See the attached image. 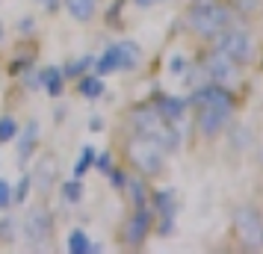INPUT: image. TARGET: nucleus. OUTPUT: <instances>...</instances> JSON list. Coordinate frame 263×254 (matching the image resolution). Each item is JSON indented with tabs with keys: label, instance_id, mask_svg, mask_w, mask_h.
<instances>
[{
	"label": "nucleus",
	"instance_id": "27",
	"mask_svg": "<svg viewBox=\"0 0 263 254\" xmlns=\"http://www.w3.org/2000/svg\"><path fill=\"white\" fill-rule=\"evenodd\" d=\"M124 3H127V0H116V3L109 6V12H107L109 24H119V15H121V9H124Z\"/></svg>",
	"mask_w": 263,
	"mask_h": 254
},
{
	"label": "nucleus",
	"instance_id": "8",
	"mask_svg": "<svg viewBox=\"0 0 263 254\" xmlns=\"http://www.w3.org/2000/svg\"><path fill=\"white\" fill-rule=\"evenodd\" d=\"M130 127L136 136H157L163 127V115L157 112L154 104H139L130 109Z\"/></svg>",
	"mask_w": 263,
	"mask_h": 254
},
{
	"label": "nucleus",
	"instance_id": "9",
	"mask_svg": "<svg viewBox=\"0 0 263 254\" xmlns=\"http://www.w3.org/2000/svg\"><path fill=\"white\" fill-rule=\"evenodd\" d=\"M195 121H198L201 136L213 139V136H219V130L225 127L228 121H231V112H228V109H219V107H210V104H198V115H195Z\"/></svg>",
	"mask_w": 263,
	"mask_h": 254
},
{
	"label": "nucleus",
	"instance_id": "25",
	"mask_svg": "<svg viewBox=\"0 0 263 254\" xmlns=\"http://www.w3.org/2000/svg\"><path fill=\"white\" fill-rule=\"evenodd\" d=\"M0 240H15V219L12 216L0 219Z\"/></svg>",
	"mask_w": 263,
	"mask_h": 254
},
{
	"label": "nucleus",
	"instance_id": "17",
	"mask_svg": "<svg viewBox=\"0 0 263 254\" xmlns=\"http://www.w3.org/2000/svg\"><path fill=\"white\" fill-rule=\"evenodd\" d=\"M77 80H80V83H77V92H80V95L83 97H89V101H95V97H101L104 95V80H101V77H77Z\"/></svg>",
	"mask_w": 263,
	"mask_h": 254
},
{
	"label": "nucleus",
	"instance_id": "20",
	"mask_svg": "<svg viewBox=\"0 0 263 254\" xmlns=\"http://www.w3.org/2000/svg\"><path fill=\"white\" fill-rule=\"evenodd\" d=\"M133 195V204L136 207H148V192H145V178H127L124 183Z\"/></svg>",
	"mask_w": 263,
	"mask_h": 254
},
{
	"label": "nucleus",
	"instance_id": "26",
	"mask_svg": "<svg viewBox=\"0 0 263 254\" xmlns=\"http://www.w3.org/2000/svg\"><path fill=\"white\" fill-rule=\"evenodd\" d=\"M9 204H12V186H9V181L0 178V210H6Z\"/></svg>",
	"mask_w": 263,
	"mask_h": 254
},
{
	"label": "nucleus",
	"instance_id": "22",
	"mask_svg": "<svg viewBox=\"0 0 263 254\" xmlns=\"http://www.w3.org/2000/svg\"><path fill=\"white\" fill-rule=\"evenodd\" d=\"M92 163H95V148L86 145L83 151H80L77 163H74V178H80V181H83V174H86L89 169H92Z\"/></svg>",
	"mask_w": 263,
	"mask_h": 254
},
{
	"label": "nucleus",
	"instance_id": "4",
	"mask_svg": "<svg viewBox=\"0 0 263 254\" xmlns=\"http://www.w3.org/2000/svg\"><path fill=\"white\" fill-rule=\"evenodd\" d=\"M216 48L228 53L234 62H251L254 60V38H251L249 30H234V27H225V30H219L216 33Z\"/></svg>",
	"mask_w": 263,
	"mask_h": 254
},
{
	"label": "nucleus",
	"instance_id": "12",
	"mask_svg": "<svg viewBox=\"0 0 263 254\" xmlns=\"http://www.w3.org/2000/svg\"><path fill=\"white\" fill-rule=\"evenodd\" d=\"M39 86L50 97H60L62 89H65V74H62V68H45V71H39Z\"/></svg>",
	"mask_w": 263,
	"mask_h": 254
},
{
	"label": "nucleus",
	"instance_id": "11",
	"mask_svg": "<svg viewBox=\"0 0 263 254\" xmlns=\"http://www.w3.org/2000/svg\"><path fill=\"white\" fill-rule=\"evenodd\" d=\"M154 107H157V112L163 115V121H175V124H178V121H180V115L186 112V101H183V97L163 95V97H160V101L154 104Z\"/></svg>",
	"mask_w": 263,
	"mask_h": 254
},
{
	"label": "nucleus",
	"instance_id": "21",
	"mask_svg": "<svg viewBox=\"0 0 263 254\" xmlns=\"http://www.w3.org/2000/svg\"><path fill=\"white\" fill-rule=\"evenodd\" d=\"M92 62H95V56H80V60H71L65 68H62V74L71 80V77H83L89 68H92Z\"/></svg>",
	"mask_w": 263,
	"mask_h": 254
},
{
	"label": "nucleus",
	"instance_id": "31",
	"mask_svg": "<svg viewBox=\"0 0 263 254\" xmlns=\"http://www.w3.org/2000/svg\"><path fill=\"white\" fill-rule=\"evenodd\" d=\"M24 86H27V89H42V86H39V74H27Z\"/></svg>",
	"mask_w": 263,
	"mask_h": 254
},
{
	"label": "nucleus",
	"instance_id": "18",
	"mask_svg": "<svg viewBox=\"0 0 263 254\" xmlns=\"http://www.w3.org/2000/svg\"><path fill=\"white\" fill-rule=\"evenodd\" d=\"M80 198H83V183H80V178H71V181L62 183V201L65 204H80Z\"/></svg>",
	"mask_w": 263,
	"mask_h": 254
},
{
	"label": "nucleus",
	"instance_id": "6",
	"mask_svg": "<svg viewBox=\"0 0 263 254\" xmlns=\"http://www.w3.org/2000/svg\"><path fill=\"white\" fill-rule=\"evenodd\" d=\"M53 219H50L48 207H30V213H27L24 219V237L27 242H30V248H45V242L50 240V230H53V225H50Z\"/></svg>",
	"mask_w": 263,
	"mask_h": 254
},
{
	"label": "nucleus",
	"instance_id": "38",
	"mask_svg": "<svg viewBox=\"0 0 263 254\" xmlns=\"http://www.w3.org/2000/svg\"><path fill=\"white\" fill-rule=\"evenodd\" d=\"M0 38H3V24H0Z\"/></svg>",
	"mask_w": 263,
	"mask_h": 254
},
{
	"label": "nucleus",
	"instance_id": "7",
	"mask_svg": "<svg viewBox=\"0 0 263 254\" xmlns=\"http://www.w3.org/2000/svg\"><path fill=\"white\" fill-rule=\"evenodd\" d=\"M151 222H154V213L148 207H136V213L124 222L121 240L127 242L130 248H142V242L148 240V230H151Z\"/></svg>",
	"mask_w": 263,
	"mask_h": 254
},
{
	"label": "nucleus",
	"instance_id": "30",
	"mask_svg": "<svg viewBox=\"0 0 263 254\" xmlns=\"http://www.w3.org/2000/svg\"><path fill=\"white\" fill-rule=\"evenodd\" d=\"M33 27H36V21H33V18H21V21H18L21 36H30V30H33Z\"/></svg>",
	"mask_w": 263,
	"mask_h": 254
},
{
	"label": "nucleus",
	"instance_id": "24",
	"mask_svg": "<svg viewBox=\"0 0 263 254\" xmlns=\"http://www.w3.org/2000/svg\"><path fill=\"white\" fill-rule=\"evenodd\" d=\"M30 186H33V174H24V178L18 181V186L12 189V201H15V204H24V201H27Z\"/></svg>",
	"mask_w": 263,
	"mask_h": 254
},
{
	"label": "nucleus",
	"instance_id": "15",
	"mask_svg": "<svg viewBox=\"0 0 263 254\" xmlns=\"http://www.w3.org/2000/svg\"><path fill=\"white\" fill-rule=\"evenodd\" d=\"M53 178H57V163L50 157H45L42 163L36 166V174H33V183H36L42 192H48L50 189V183H53Z\"/></svg>",
	"mask_w": 263,
	"mask_h": 254
},
{
	"label": "nucleus",
	"instance_id": "32",
	"mask_svg": "<svg viewBox=\"0 0 263 254\" xmlns=\"http://www.w3.org/2000/svg\"><path fill=\"white\" fill-rule=\"evenodd\" d=\"M89 130H92V133H98V130H104V119H98V115H92V121H89Z\"/></svg>",
	"mask_w": 263,
	"mask_h": 254
},
{
	"label": "nucleus",
	"instance_id": "28",
	"mask_svg": "<svg viewBox=\"0 0 263 254\" xmlns=\"http://www.w3.org/2000/svg\"><path fill=\"white\" fill-rule=\"evenodd\" d=\"M95 166L101 174H109V169H112V157L109 154H101V157H95Z\"/></svg>",
	"mask_w": 263,
	"mask_h": 254
},
{
	"label": "nucleus",
	"instance_id": "13",
	"mask_svg": "<svg viewBox=\"0 0 263 254\" xmlns=\"http://www.w3.org/2000/svg\"><path fill=\"white\" fill-rule=\"evenodd\" d=\"M39 142V121H30L24 127V133H21V139H18V163L24 166L27 157H30V151L36 148Z\"/></svg>",
	"mask_w": 263,
	"mask_h": 254
},
{
	"label": "nucleus",
	"instance_id": "2",
	"mask_svg": "<svg viewBox=\"0 0 263 254\" xmlns=\"http://www.w3.org/2000/svg\"><path fill=\"white\" fill-rule=\"evenodd\" d=\"M127 157L142 178H154V174L163 171L166 151L157 142V136H133L130 145H127Z\"/></svg>",
	"mask_w": 263,
	"mask_h": 254
},
{
	"label": "nucleus",
	"instance_id": "16",
	"mask_svg": "<svg viewBox=\"0 0 263 254\" xmlns=\"http://www.w3.org/2000/svg\"><path fill=\"white\" fill-rule=\"evenodd\" d=\"M65 9L74 21H92L95 18V0H65Z\"/></svg>",
	"mask_w": 263,
	"mask_h": 254
},
{
	"label": "nucleus",
	"instance_id": "19",
	"mask_svg": "<svg viewBox=\"0 0 263 254\" xmlns=\"http://www.w3.org/2000/svg\"><path fill=\"white\" fill-rule=\"evenodd\" d=\"M89 248H92V242L80 228L68 233V254H89Z\"/></svg>",
	"mask_w": 263,
	"mask_h": 254
},
{
	"label": "nucleus",
	"instance_id": "35",
	"mask_svg": "<svg viewBox=\"0 0 263 254\" xmlns=\"http://www.w3.org/2000/svg\"><path fill=\"white\" fill-rule=\"evenodd\" d=\"M136 3H139L142 9H148V6H154V3H160V0H136Z\"/></svg>",
	"mask_w": 263,
	"mask_h": 254
},
{
	"label": "nucleus",
	"instance_id": "14",
	"mask_svg": "<svg viewBox=\"0 0 263 254\" xmlns=\"http://www.w3.org/2000/svg\"><path fill=\"white\" fill-rule=\"evenodd\" d=\"M154 207L160 210V216H163V233H168V230L175 228V225H168L172 219H175V201H172V192L168 189H160V192H154Z\"/></svg>",
	"mask_w": 263,
	"mask_h": 254
},
{
	"label": "nucleus",
	"instance_id": "23",
	"mask_svg": "<svg viewBox=\"0 0 263 254\" xmlns=\"http://www.w3.org/2000/svg\"><path fill=\"white\" fill-rule=\"evenodd\" d=\"M18 136V124H15L12 115H3L0 119V142H12Z\"/></svg>",
	"mask_w": 263,
	"mask_h": 254
},
{
	"label": "nucleus",
	"instance_id": "29",
	"mask_svg": "<svg viewBox=\"0 0 263 254\" xmlns=\"http://www.w3.org/2000/svg\"><path fill=\"white\" fill-rule=\"evenodd\" d=\"M109 181H112V186L116 189H124V183H127V174L119 169H109Z\"/></svg>",
	"mask_w": 263,
	"mask_h": 254
},
{
	"label": "nucleus",
	"instance_id": "36",
	"mask_svg": "<svg viewBox=\"0 0 263 254\" xmlns=\"http://www.w3.org/2000/svg\"><path fill=\"white\" fill-rule=\"evenodd\" d=\"M254 3H257V0H239V9H242V6H246V9H251Z\"/></svg>",
	"mask_w": 263,
	"mask_h": 254
},
{
	"label": "nucleus",
	"instance_id": "10",
	"mask_svg": "<svg viewBox=\"0 0 263 254\" xmlns=\"http://www.w3.org/2000/svg\"><path fill=\"white\" fill-rule=\"evenodd\" d=\"M112 50H116V65H119V71H133V68L142 65V48H139L133 38L116 42Z\"/></svg>",
	"mask_w": 263,
	"mask_h": 254
},
{
	"label": "nucleus",
	"instance_id": "5",
	"mask_svg": "<svg viewBox=\"0 0 263 254\" xmlns=\"http://www.w3.org/2000/svg\"><path fill=\"white\" fill-rule=\"evenodd\" d=\"M201 65H204V71H207V77H210V83H219V86L239 83V62H234L219 48H216L213 53H207Z\"/></svg>",
	"mask_w": 263,
	"mask_h": 254
},
{
	"label": "nucleus",
	"instance_id": "37",
	"mask_svg": "<svg viewBox=\"0 0 263 254\" xmlns=\"http://www.w3.org/2000/svg\"><path fill=\"white\" fill-rule=\"evenodd\" d=\"M195 3H216V0H195Z\"/></svg>",
	"mask_w": 263,
	"mask_h": 254
},
{
	"label": "nucleus",
	"instance_id": "3",
	"mask_svg": "<svg viewBox=\"0 0 263 254\" xmlns=\"http://www.w3.org/2000/svg\"><path fill=\"white\" fill-rule=\"evenodd\" d=\"M234 228H237L239 242L249 248V251H263V216L257 207H239L234 213Z\"/></svg>",
	"mask_w": 263,
	"mask_h": 254
},
{
	"label": "nucleus",
	"instance_id": "1",
	"mask_svg": "<svg viewBox=\"0 0 263 254\" xmlns=\"http://www.w3.org/2000/svg\"><path fill=\"white\" fill-rule=\"evenodd\" d=\"M228 24H231V9H225L219 0L216 3H195L186 15V27L201 38H213Z\"/></svg>",
	"mask_w": 263,
	"mask_h": 254
},
{
	"label": "nucleus",
	"instance_id": "34",
	"mask_svg": "<svg viewBox=\"0 0 263 254\" xmlns=\"http://www.w3.org/2000/svg\"><path fill=\"white\" fill-rule=\"evenodd\" d=\"M168 68H172L175 74H180V71H183V60H180V56H175V60L168 62Z\"/></svg>",
	"mask_w": 263,
	"mask_h": 254
},
{
	"label": "nucleus",
	"instance_id": "33",
	"mask_svg": "<svg viewBox=\"0 0 263 254\" xmlns=\"http://www.w3.org/2000/svg\"><path fill=\"white\" fill-rule=\"evenodd\" d=\"M42 6H45V12H57L60 9V0H39Z\"/></svg>",
	"mask_w": 263,
	"mask_h": 254
}]
</instances>
